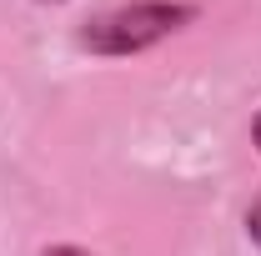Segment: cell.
<instances>
[{
  "instance_id": "obj_1",
  "label": "cell",
  "mask_w": 261,
  "mask_h": 256,
  "mask_svg": "<svg viewBox=\"0 0 261 256\" xmlns=\"http://www.w3.org/2000/svg\"><path fill=\"white\" fill-rule=\"evenodd\" d=\"M191 20H196V5H186V0H130V5H116V10L81 25V50L141 56V50L171 40L176 31H186Z\"/></svg>"
},
{
  "instance_id": "obj_2",
  "label": "cell",
  "mask_w": 261,
  "mask_h": 256,
  "mask_svg": "<svg viewBox=\"0 0 261 256\" xmlns=\"http://www.w3.org/2000/svg\"><path fill=\"white\" fill-rule=\"evenodd\" d=\"M246 236H251V241L261 246V196H256V206L246 211Z\"/></svg>"
},
{
  "instance_id": "obj_3",
  "label": "cell",
  "mask_w": 261,
  "mask_h": 256,
  "mask_svg": "<svg viewBox=\"0 0 261 256\" xmlns=\"http://www.w3.org/2000/svg\"><path fill=\"white\" fill-rule=\"evenodd\" d=\"M45 256H91V251H81V246H50Z\"/></svg>"
},
{
  "instance_id": "obj_4",
  "label": "cell",
  "mask_w": 261,
  "mask_h": 256,
  "mask_svg": "<svg viewBox=\"0 0 261 256\" xmlns=\"http://www.w3.org/2000/svg\"><path fill=\"white\" fill-rule=\"evenodd\" d=\"M251 141H256V151H261V116L251 121Z\"/></svg>"
}]
</instances>
